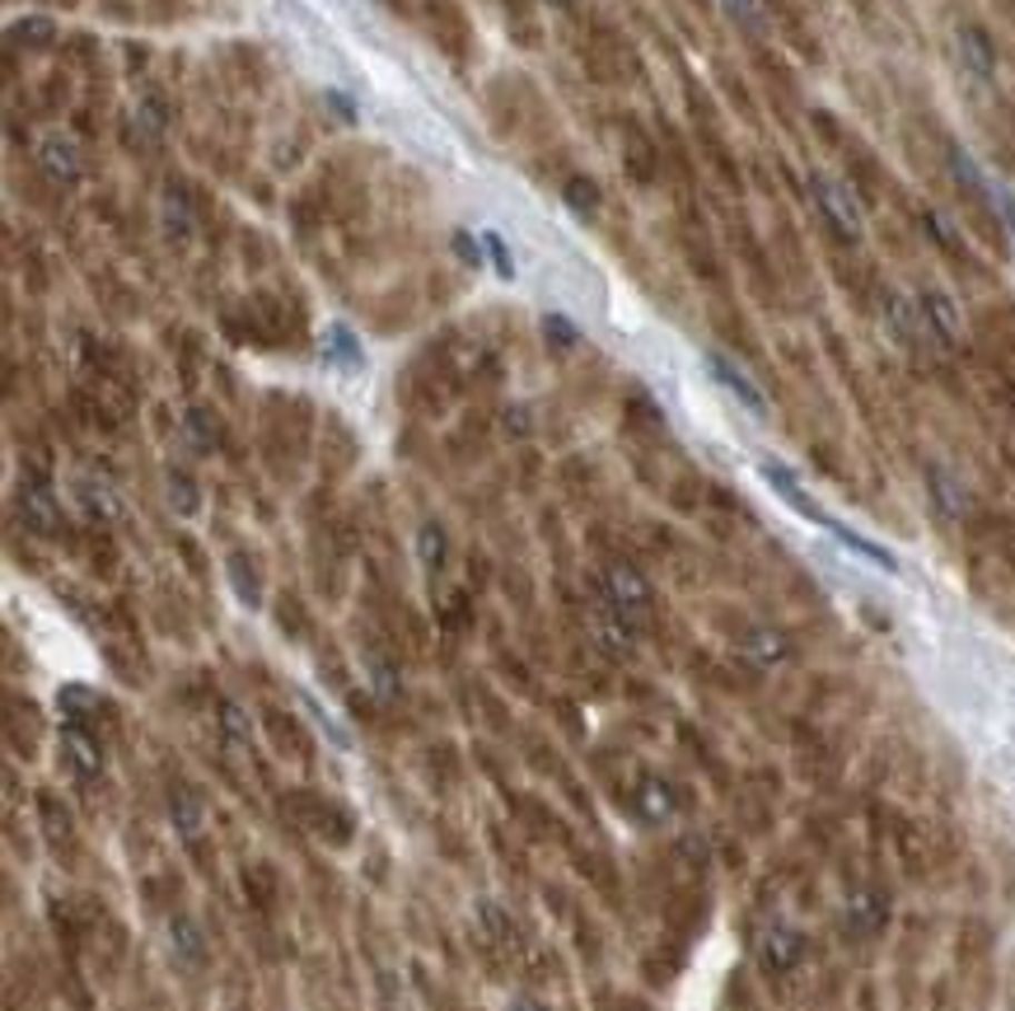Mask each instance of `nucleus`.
Returning <instances> with one entry per match:
<instances>
[{
	"label": "nucleus",
	"mask_w": 1015,
	"mask_h": 1011,
	"mask_svg": "<svg viewBox=\"0 0 1015 1011\" xmlns=\"http://www.w3.org/2000/svg\"><path fill=\"white\" fill-rule=\"evenodd\" d=\"M809 192H815V207L824 211V220H828L847 244L862 239L866 220H862V207H856V197H852L847 184H838V178H828V174H809Z\"/></svg>",
	"instance_id": "1"
},
{
	"label": "nucleus",
	"mask_w": 1015,
	"mask_h": 1011,
	"mask_svg": "<svg viewBox=\"0 0 1015 1011\" xmlns=\"http://www.w3.org/2000/svg\"><path fill=\"white\" fill-rule=\"evenodd\" d=\"M608 604H614L618 614H627L631 623H641L650 614V604H656V591H650V581L637 572V567H627V562H618V567H608L604 572V591H599Z\"/></svg>",
	"instance_id": "2"
},
{
	"label": "nucleus",
	"mask_w": 1015,
	"mask_h": 1011,
	"mask_svg": "<svg viewBox=\"0 0 1015 1011\" xmlns=\"http://www.w3.org/2000/svg\"><path fill=\"white\" fill-rule=\"evenodd\" d=\"M590 637L608 651V656H631V646H637V623L627 614H618L614 604L604 595L590 604Z\"/></svg>",
	"instance_id": "3"
},
{
	"label": "nucleus",
	"mask_w": 1015,
	"mask_h": 1011,
	"mask_svg": "<svg viewBox=\"0 0 1015 1011\" xmlns=\"http://www.w3.org/2000/svg\"><path fill=\"white\" fill-rule=\"evenodd\" d=\"M758 474H763V483H768L773 492H777V497L786 502V506H792V511H800L805 515V521H815V525H824L828 529V521H833V515L815 502V497H809V492L800 487V478L792 474V468H786V464H777V459H763L758 464Z\"/></svg>",
	"instance_id": "4"
},
{
	"label": "nucleus",
	"mask_w": 1015,
	"mask_h": 1011,
	"mask_svg": "<svg viewBox=\"0 0 1015 1011\" xmlns=\"http://www.w3.org/2000/svg\"><path fill=\"white\" fill-rule=\"evenodd\" d=\"M800 955H805V936L796 928L773 923V928L758 932V964L768 974H792L796 964H800Z\"/></svg>",
	"instance_id": "5"
},
{
	"label": "nucleus",
	"mask_w": 1015,
	"mask_h": 1011,
	"mask_svg": "<svg viewBox=\"0 0 1015 1011\" xmlns=\"http://www.w3.org/2000/svg\"><path fill=\"white\" fill-rule=\"evenodd\" d=\"M917 314H922V328H927V337L936 347H955L959 343V309L955 300L945 296L941 286H927L917 296Z\"/></svg>",
	"instance_id": "6"
},
{
	"label": "nucleus",
	"mask_w": 1015,
	"mask_h": 1011,
	"mask_svg": "<svg viewBox=\"0 0 1015 1011\" xmlns=\"http://www.w3.org/2000/svg\"><path fill=\"white\" fill-rule=\"evenodd\" d=\"M707 370H712V379H716V385H720V389H726V394L739 403V408H749L758 422L768 417V398H763V389H758L754 379H749V375H744V370L730 361V356H720V351H707Z\"/></svg>",
	"instance_id": "7"
},
{
	"label": "nucleus",
	"mask_w": 1015,
	"mask_h": 1011,
	"mask_svg": "<svg viewBox=\"0 0 1015 1011\" xmlns=\"http://www.w3.org/2000/svg\"><path fill=\"white\" fill-rule=\"evenodd\" d=\"M57 750H61V763L71 769L76 777H99L103 773V750H99V740L89 735L84 726H71L66 722L61 735H57Z\"/></svg>",
	"instance_id": "8"
},
{
	"label": "nucleus",
	"mask_w": 1015,
	"mask_h": 1011,
	"mask_svg": "<svg viewBox=\"0 0 1015 1011\" xmlns=\"http://www.w3.org/2000/svg\"><path fill=\"white\" fill-rule=\"evenodd\" d=\"M19 515H24V525L38 529V534H57L61 529V502L42 478L24 483V492H19Z\"/></svg>",
	"instance_id": "9"
},
{
	"label": "nucleus",
	"mask_w": 1015,
	"mask_h": 1011,
	"mask_svg": "<svg viewBox=\"0 0 1015 1011\" xmlns=\"http://www.w3.org/2000/svg\"><path fill=\"white\" fill-rule=\"evenodd\" d=\"M879 319H885V328H889V337L898 347H917L922 337H927L922 314H917V300H904L898 290H889V296L879 300Z\"/></svg>",
	"instance_id": "10"
},
{
	"label": "nucleus",
	"mask_w": 1015,
	"mask_h": 1011,
	"mask_svg": "<svg viewBox=\"0 0 1015 1011\" xmlns=\"http://www.w3.org/2000/svg\"><path fill=\"white\" fill-rule=\"evenodd\" d=\"M319 351H324L328 366L347 370V375H360V370H366V347H360V337H356L347 324H328L324 337H319Z\"/></svg>",
	"instance_id": "11"
},
{
	"label": "nucleus",
	"mask_w": 1015,
	"mask_h": 1011,
	"mask_svg": "<svg viewBox=\"0 0 1015 1011\" xmlns=\"http://www.w3.org/2000/svg\"><path fill=\"white\" fill-rule=\"evenodd\" d=\"M847 932L852 936H875V932H885L889 923V899L879 894V890H856L847 899Z\"/></svg>",
	"instance_id": "12"
},
{
	"label": "nucleus",
	"mask_w": 1015,
	"mask_h": 1011,
	"mask_svg": "<svg viewBox=\"0 0 1015 1011\" xmlns=\"http://www.w3.org/2000/svg\"><path fill=\"white\" fill-rule=\"evenodd\" d=\"M169 951L178 964H188V970H201L207 964V932L192 913H173L169 918Z\"/></svg>",
	"instance_id": "13"
},
{
	"label": "nucleus",
	"mask_w": 1015,
	"mask_h": 1011,
	"mask_svg": "<svg viewBox=\"0 0 1015 1011\" xmlns=\"http://www.w3.org/2000/svg\"><path fill=\"white\" fill-rule=\"evenodd\" d=\"M38 165L48 169V174L57 178V184H76L80 169H84L80 146H76L71 137H61V131H52V137H42V141H38Z\"/></svg>",
	"instance_id": "14"
},
{
	"label": "nucleus",
	"mask_w": 1015,
	"mask_h": 1011,
	"mask_svg": "<svg viewBox=\"0 0 1015 1011\" xmlns=\"http://www.w3.org/2000/svg\"><path fill=\"white\" fill-rule=\"evenodd\" d=\"M169 824L178 829V839H183V843H197L201 834H207V805H201V796L192 792V786H173V792H169Z\"/></svg>",
	"instance_id": "15"
},
{
	"label": "nucleus",
	"mask_w": 1015,
	"mask_h": 1011,
	"mask_svg": "<svg viewBox=\"0 0 1015 1011\" xmlns=\"http://www.w3.org/2000/svg\"><path fill=\"white\" fill-rule=\"evenodd\" d=\"M927 487H932V502H936V511L945 515V521H959V515L968 511V492H964V483L951 474V468L932 464L927 468Z\"/></svg>",
	"instance_id": "16"
},
{
	"label": "nucleus",
	"mask_w": 1015,
	"mask_h": 1011,
	"mask_svg": "<svg viewBox=\"0 0 1015 1011\" xmlns=\"http://www.w3.org/2000/svg\"><path fill=\"white\" fill-rule=\"evenodd\" d=\"M637 811H641V820H650V824L674 820V811H679V801H674V786H669L665 777H646V782L637 786Z\"/></svg>",
	"instance_id": "17"
},
{
	"label": "nucleus",
	"mask_w": 1015,
	"mask_h": 1011,
	"mask_svg": "<svg viewBox=\"0 0 1015 1011\" xmlns=\"http://www.w3.org/2000/svg\"><path fill=\"white\" fill-rule=\"evenodd\" d=\"M828 534H833V538H838V544H843V548H852L856 557H866V562H875V567H879V572H889V576L898 572V557H894L889 548H879V544H875V538H866V534H856V529H847L843 521H828Z\"/></svg>",
	"instance_id": "18"
},
{
	"label": "nucleus",
	"mask_w": 1015,
	"mask_h": 1011,
	"mask_svg": "<svg viewBox=\"0 0 1015 1011\" xmlns=\"http://www.w3.org/2000/svg\"><path fill=\"white\" fill-rule=\"evenodd\" d=\"M76 502H80V511L89 515V521H99V525H108L112 515H118V497H112V487L99 483V478H80L76 483Z\"/></svg>",
	"instance_id": "19"
},
{
	"label": "nucleus",
	"mask_w": 1015,
	"mask_h": 1011,
	"mask_svg": "<svg viewBox=\"0 0 1015 1011\" xmlns=\"http://www.w3.org/2000/svg\"><path fill=\"white\" fill-rule=\"evenodd\" d=\"M959 57L978 80H992V71H997V52H992L983 29H959Z\"/></svg>",
	"instance_id": "20"
},
{
	"label": "nucleus",
	"mask_w": 1015,
	"mask_h": 1011,
	"mask_svg": "<svg viewBox=\"0 0 1015 1011\" xmlns=\"http://www.w3.org/2000/svg\"><path fill=\"white\" fill-rule=\"evenodd\" d=\"M744 656H749L754 665H782L786 656H792V646H786V637L773 633V627H758V633L744 637Z\"/></svg>",
	"instance_id": "21"
},
{
	"label": "nucleus",
	"mask_w": 1015,
	"mask_h": 1011,
	"mask_svg": "<svg viewBox=\"0 0 1015 1011\" xmlns=\"http://www.w3.org/2000/svg\"><path fill=\"white\" fill-rule=\"evenodd\" d=\"M445 557H449V538H445V525H436V521H426L421 529H417V562H421V572H440L445 567Z\"/></svg>",
	"instance_id": "22"
},
{
	"label": "nucleus",
	"mask_w": 1015,
	"mask_h": 1011,
	"mask_svg": "<svg viewBox=\"0 0 1015 1011\" xmlns=\"http://www.w3.org/2000/svg\"><path fill=\"white\" fill-rule=\"evenodd\" d=\"M57 712H61L71 726H80V722H89V716L99 712V693L84 688V684H66V688L57 693Z\"/></svg>",
	"instance_id": "23"
},
{
	"label": "nucleus",
	"mask_w": 1015,
	"mask_h": 1011,
	"mask_svg": "<svg viewBox=\"0 0 1015 1011\" xmlns=\"http://www.w3.org/2000/svg\"><path fill=\"white\" fill-rule=\"evenodd\" d=\"M169 506H173L178 515H197V511H201L197 483L183 474V468H169Z\"/></svg>",
	"instance_id": "24"
},
{
	"label": "nucleus",
	"mask_w": 1015,
	"mask_h": 1011,
	"mask_svg": "<svg viewBox=\"0 0 1015 1011\" xmlns=\"http://www.w3.org/2000/svg\"><path fill=\"white\" fill-rule=\"evenodd\" d=\"M52 19L42 14H29V19H14L10 24V42H24V48H42V42H52Z\"/></svg>",
	"instance_id": "25"
},
{
	"label": "nucleus",
	"mask_w": 1015,
	"mask_h": 1011,
	"mask_svg": "<svg viewBox=\"0 0 1015 1011\" xmlns=\"http://www.w3.org/2000/svg\"><path fill=\"white\" fill-rule=\"evenodd\" d=\"M230 581H235V595L248 604V609H258V599H262V591H258V572L248 567L243 557H230Z\"/></svg>",
	"instance_id": "26"
},
{
	"label": "nucleus",
	"mask_w": 1015,
	"mask_h": 1011,
	"mask_svg": "<svg viewBox=\"0 0 1015 1011\" xmlns=\"http://www.w3.org/2000/svg\"><path fill=\"white\" fill-rule=\"evenodd\" d=\"M300 703H305V712L314 716V726H319V731H324V735L332 740V745H337V750H351V735H347L342 726H337V722H332V712H328L324 703H314V698H309V693H300Z\"/></svg>",
	"instance_id": "27"
},
{
	"label": "nucleus",
	"mask_w": 1015,
	"mask_h": 1011,
	"mask_svg": "<svg viewBox=\"0 0 1015 1011\" xmlns=\"http://www.w3.org/2000/svg\"><path fill=\"white\" fill-rule=\"evenodd\" d=\"M248 731H253L248 712L239 703H220V735L230 740V745H248Z\"/></svg>",
	"instance_id": "28"
},
{
	"label": "nucleus",
	"mask_w": 1015,
	"mask_h": 1011,
	"mask_svg": "<svg viewBox=\"0 0 1015 1011\" xmlns=\"http://www.w3.org/2000/svg\"><path fill=\"white\" fill-rule=\"evenodd\" d=\"M544 337H548L553 347H561V351L580 343V333H576V324L567 319V314H544Z\"/></svg>",
	"instance_id": "29"
},
{
	"label": "nucleus",
	"mask_w": 1015,
	"mask_h": 1011,
	"mask_svg": "<svg viewBox=\"0 0 1015 1011\" xmlns=\"http://www.w3.org/2000/svg\"><path fill=\"white\" fill-rule=\"evenodd\" d=\"M137 118H141V137H146V146H155L165 137V108H160V99H146L141 108H137Z\"/></svg>",
	"instance_id": "30"
},
{
	"label": "nucleus",
	"mask_w": 1015,
	"mask_h": 1011,
	"mask_svg": "<svg viewBox=\"0 0 1015 1011\" xmlns=\"http://www.w3.org/2000/svg\"><path fill=\"white\" fill-rule=\"evenodd\" d=\"M183 426H188V440H192L197 449H211V445H216V422L201 413V408H192V413L183 417Z\"/></svg>",
	"instance_id": "31"
},
{
	"label": "nucleus",
	"mask_w": 1015,
	"mask_h": 1011,
	"mask_svg": "<svg viewBox=\"0 0 1015 1011\" xmlns=\"http://www.w3.org/2000/svg\"><path fill=\"white\" fill-rule=\"evenodd\" d=\"M482 249H487V258H491V267H496V277H515V258H510V249H506V239L501 235H482Z\"/></svg>",
	"instance_id": "32"
},
{
	"label": "nucleus",
	"mask_w": 1015,
	"mask_h": 1011,
	"mask_svg": "<svg viewBox=\"0 0 1015 1011\" xmlns=\"http://www.w3.org/2000/svg\"><path fill=\"white\" fill-rule=\"evenodd\" d=\"M165 230L178 235V239L188 235V201H183V192H169L165 197Z\"/></svg>",
	"instance_id": "33"
},
{
	"label": "nucleus",
	"mask_w": 1015,
	"mask_h": 1011,
	"mask_svg": "<svg viewBox=\"0 0 1015 1011\" xmlns=\"http://www.w3.org/2000/svg\"><path fill=\"white\" fill-rule=\"evenodd\" d=\"M720 6H726V14L735 19V24L758 29V19H763V6H758V0H720Z\"/></svg>",
	"instance_id": "34"
},
{
	"label": "nucleus",
	"mask_w": 1015,
	"mask_h": 1011,
	"mask_svg": "<svg viewBox=\"0 0 1015 1011\" xmlns=\"http://www.w3.org/2000/svg\"><path fill=\"white\" fill-rule=\"evenodd\" d=\"M567 201L576 211H595L599 207V192H595V184H585V178H571L567 184Z\"/></svg>",
	"instance_id": "35"
},
{
	"label": "nucleus",
	"mask_w": 1015,
	"mask_h": 1011,
	"mask_svg": "<svg viewBox=\"0 0 1015 1011\" xmlns=\"http://www.w3.org/2000/svg\"><path fill=\"white\" fill-rule=\"evenodd\" d=\"M992 207L1002 211V220L1011 225V235H1015V192H1011V188H1002V184H992Z\"/></svg>",
	"instance_id": "36"
},
{
	"label": "nucleus",
	"mask_w": 1015,
	"mask_h": 1011,
	"mask_svg": "<svg viewBox=\"0 0 1015 1011\" xmlns=\"http://www.w3.org/2000/svg\"><path fill=\"white\" fill-rule=\"evenodd\" d=\"M455 254H459V262H468V267H482V244L468 239L464 230L455 235Z\"/></svg>",
	"instance_id": "37"
},
{
	"label": "nucleus",
	"mask_w": 1015,
	"mask_h": 1011,
	"mask_svg": "<svg viewBox=\"0 0 1015 1011\" xmlns=\"http://www.w3.org/2000/svg\"><path fill=\"white\" fill-rule=\"evenodd\" d=\"M478 913H482V923L496 932V936H506L510 932V923H506V913L501 909H496V899H482V904H478Z\"/></svg>",
	"instance_id": "38"
},
{
	"label": "nucleus",
	"mask_w": 1015,
	"mask_h": 1011,
	"mask_svg": "<svg viewBox=\"0 0 1015 1011\" xmlns=\"http://www.w3.org/2000/svg\"><path fill=\"white\" fill-rule=\"evenodd\" d=\"M324 99H328V108H332V112H337V118H342V122H356V103L342 95V89H328Z\"/></svg>",
	"instance_id": "39"
},
{
	"label": "nucleus",
	"mask_w": 1015,
	"mask_h": 1011,
	"mask_svg": "<svg viewBox=\"0 0 1015 1011\" xmlns=\"http://www.w3.org/2000/svg\"><path fill=\"white\" fill-rule=\"evenodd\" d=\"M370 674H375V688L385 693V698H394V693H398V680H394V670L375 661V665H370Z\"/></svg>",
	"instance_id": "40"
},
{
	"label": "nucleus",
	"mask_w": 1015,
	"mask_h": 1011,
	"mask_svg": "<svg viewBox=\"0 0 1015 1011\" xmlns=\"http://www.w3.org/2000/svg\"><path fill=\"white\" fill-rule=\"evenodd\" d=\"M510 1011H553V1007H548V1002H538V998H525V993H520V998H510Z\"/></svg>",
	"instance_id": "41"
},
{
	"label": "nucleus",
	"mask_w": 1015,
	"mask_h": 1011,
	"mask_svg": "<svg viewBox=\"0 0 1015 1011\" xmlns=\"http://www.w3.org/2000/svg\"><path fill=\"white\" fill-rule=\"evenodd\" d=\"M553 6H561V0H553Z\"/></svg>",
	"instance_id": "42"
}]
</instances>
